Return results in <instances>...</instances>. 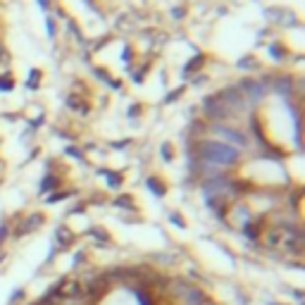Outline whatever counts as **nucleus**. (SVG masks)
<instances>
[{"label": "nucleus", "instance_id": "1", "mask_svg": "<svg viewBox=\"0 0 305 305\" xmlns=\"http://www.w3.org/2000/svg\"><path fill=\"white\" fill-rule=\"evenodd\" d=\"M263 241L272 250H284V253L303 250V234H300V229L291 227V224H277V227L265 229Z\"/></svg>", "mask_w": 305, "mask_h": 305}, {"label": "nucleus", "instance_id": "2", "mask_svg": "<svg viewBox=\"0 0 305 305\" xmlns=\"http://www.w3.org/2000/svg\"><path fill=\"white\" fill-rule=\"evenodd\" d=\"M198 158L205 165L224 167V165H234L238 160V150L234 146H229V143H220V141H203L198 146Z\"/></svg>", "mask_w": 305, "mask_h": 305}, {"label": "nucleus", "instance_id": "3", "mask_svg": "<svg viewBox=\"0 0 305 305\" xmlns=\"http://www.w3.org/2000/svg\"><path fill=\"white\" fill-rule=\"evenodd\" d=\"M41 224H43V215L34 212V215H29L27 220H21L19 227L14 229V234H17V236H27V234H31V231H36Z\"/></svg>", "mask_w": 305, "mask_h": 305}, {"label": "nucleus", "instance_id": "4", "mask_svg": "<svg viewBox=\"0 0 305 305\" xmlns=\"http://www.w3.org/2000/svg\"><path fill=\"white\" fill-rule=\"evenodd\" d=\"M217 134H222V139L231 141V143H236V146H246L248 141H246V136H243L241 132H236V129H229V126H215Z\"/></svg>", "mask_w": 305, "mask_h": 305}, {"label": "nucleus", "instance_id": "5", "mask_svg": "<svg viewBox=\"0 0 305 305\" xmlns=\"http://www.w3.org/2000/svg\"><path fill=\"white\" fill-rule=\"evenodd\" d=\"M243 234L248 236L250 241H257V238H260V234H263V224L260 222H246V227H243Z\"/></svg>", "mask_w": 305, "mask_h": 305}, {"label": "nucleus", "instance_id": "6", "mask_svg": "<svg viewBox=\"0 0 305 305\" xmlns=\"http://www.w3.org/2000/svg\"><path fill=\"white\" fill-rule=\"evenodd\" d=\"M55 238L60 241V243H57L60 248H67V246H70V243L74 241V234H72V231H70L67 227H60V229L55 231Z\"/></svg>", "mask_w": 305, "mask_h": 305}, {"label": "nucleus", "instance_id": "7", "mask_svg": "<svg viewBox=\"0 0 305 305\" xmlns=\"http://www.w3.org/2000/svg\"><path fill=\"white\" fill-rule=\"evenodd\" d=\"M243 86H246V91L250 93V98H253V100H257V98L263 96V91H265L263 83H255V81H246Z\"/></svg>", "mask_w": 305, "mask_h": 305}, {"label": "nucleus", "instance_id": "8", "mask_svg": "<svg viewBox=\"0 0 305 305\" xmlns=\"http://www.w3.org/2000/svg\"><path fill=\"white\" fill-rule=\"evenodd\" d=\"M57 186H60V179H55L53 174H48L41 184V191H50V188H57Z\"/></svg>", "mask_w": 305, "mask_h": 305}, {"label": "nucleus", "instance_id": "9", "mask_svg": "<svg viewBox=\"0 0 305 305\" xmlns=\"http://www.w3.org/2000/svg\"><path fill=\"white\" fill-rule=\"evenodd\" d=\"M148 188H150L155 195H165V186L160 179H148Z\"/></svg>", "mask_w": 305, "mask_h": 305}, {"label": "nucleus", "instance_id": "10", "mask_svg": "<svg viewBox=\"0 0 305 305\" xmlns=\"http://www.w3.org/2000/svg\"><path fill=\"white\" fill-rule=\"evenodd\" d=\"M105 179H107V184H110V188H117L119 184H122V177L119 174H112V172H103Z\"/></svg>", "mask_w": 305, "mask_h": 305}, {"label": "nucleus", "instance_id": "11", "mask_svg": "<svg viewBox=\"0 0 305 305\" xmlns=\"http://www.w3.org/2000/svg\"><path fill=\"white\" fill-rule=\"evenodd\" d=\"M115 205H119V208H134V201H132V195H119L117 201H115Z\"/></svg>", "mask_w": 305, "mask_h": 305}, {"label": "nucleus", "instance_id": "12", "mask_svg": "<svg viewBox=\"0 0 305 305\" xmlns=\"http://www.w3.org/2000/svg\"><path fill=\"white\" fill-rule=\"evenodd\" d=\"M19 298L24 300V291H21V289H17V291L10 296V305H17V303H19Z\"/></svg>", "mask_w": 305, "mask_h": 305}, {"label": "nucleus", "instance_id": "13", "mask_svg": "<svg viewBox=\"0 0 305 305\" xmlns=\"http://www.w3.org/2000/svg\"><path fill=\"white\" fill-rule=\"evenodd\" d=\"M162 158L172 160V146H169V143H165V146H162Z\"/></svg>", "mask_w": 305, "mask_h": 305}, {"label": "nucleus", "instance_id": "14", "mask_svg": "<svg viewBox=\"0 0 305 305\" xmlns=\"http://www.w3.org/2000/svg\"><path fill=\"white\" fill-rule=\"evenodd\" d=\"M172 222L177 224V227H186V224H184V220H181V215H172Z\"/></svg>", "mask_w": 305, "mask_h": 305}, {"label": "nucleus", "instance_id": "15", "mask_svg": "<svg viewBox=\"0 0 305 305\" xmlns=\"http://www.w3.org/2000/svg\"><path fill=\"white\" fill-rule=\"evenodd\" d=\"M5 236H7V227H5V224H3V227H0V243L5 241Z\"/></svg>", "mask_w": 305, "mask_h": 305}, {"label": "nucleus", "instance_id": "16", "mask_svg": "<svg viewBox=\"0 0 305 305\" xmlns=\"http://www.w3.org/2000/svg\"><path fill=\"white\" fill-rule=\"evenodd\" d=\"M201 305H217V303H215V300H210V298H205Z\"/></svg>", "mask_w": 305, "mask_h": 305}, {"label": "nucleus", "instance_id": "17", "mask_svg": "<svg viewBox=\"0 0 305 305\" xmlns=\"http://www.w3.org/2000/svg\"><path fill=\"white\" fill-rule=\"evenodd\" d=\"M270 305H279V303H270Z\"/></svg>", "mask_w": 305, "mask_h": 305}, {"label": "nucleus", "instance_id": "18", "mask_svg": "<svg viewBox=\"0 0 305 305\" xmlns=\"http://www.w3.org/2000/svg\"><path fill=\"white\" fill-rule=\"evenodd\" d=\"M0 260H3V255H0Z\"/></svg>", "mask_w": 305, "mask_h": 305}]
</instances>
